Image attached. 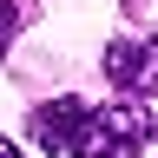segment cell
Masks as SVG:
<instances>
[{
	"instance_id": "cell-2",
	"label": "cell",
	"mask_w": 158,
	"mask_h": 158,
	"mask_svg": "<svg viewBox=\"0 0 158 158\" xmlns=\"http://www.w3.org/2000/svg\"><path fill=\"white\" fill-rule=\"evenodd\" d=\"M106 79L125 92H145L152 86V46H138V40H112L106 46Z\"/></svg>"
},
{
	"instance_id": "cell-1",
	"label": "cell",
	"mask_w": 158,
	"mask_h": 158,
	"mask_svg": "<svg viewBox=\"0 0 158 158\" xmlns=\"http://www.w3.org/2000/svg\"><path fill=\"white\" fill-rule=\"evenodd\" d=\"M33 145L53 152V158H106L99 106H86V99H46V106H33Z\"/></svg>"
},
{
	"instance_id": "cell-3",
	"label": "cell",
	"mask_w": 158,
	"mask_h": 158,
	"mask_svg": "<svg viewBox=\"0 0 158 158\" xmlns=\"http://www.w3.org/2000/svg\"><path fill=\"white\" fill-rule=\"evenodd\" d=\"M13 27H20V13H13V0H0V53L13 46Z\"/></svg>"
},
{
	"instance_id": "cell-4",
	"label": "cell",
	"mask_w": 158,
	"mask_h": 158,
	"mask_svg": "<svg viewBox=\"0 0 158 158\" xmlns=\"http://www.w3.org/2000/svg\"><path fill=\"white\" fill-rule=\"evenodd\" d=\"M0 158H13V138H0Z\"/></svg>"
}]
</instances>
